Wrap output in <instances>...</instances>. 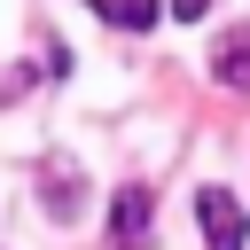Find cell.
<instances>
[{
    "label": "cell",
    "instance_id": "cell-3",
    "mask_svg": "<svg viewBox=\"0 0 250 250\" xmlns=\"http://www.w3.org/2000/svg\"><path fill=\"white\" fill-rule=\"evenodd\" d=\"M211 78L219 86H250V31H227L211 47Z\"/></svg>",
    "mask_w": 250,
    "mask_h": 250
},
{
    "label": "cell",
    "instance_id": "cell-1",
    "mask_svg": "<svg viewBox=\"0 0 250 250\" xmlns=\"http://www.w3.org/2000/svg\"><path fill=\"white\" fill-rule=\"evenodd\" d=\"M195 211H203V242H211V250H242L250 219H242V203H234L227 188H203V195H195Z\"/></svg>",
    "mask_w": 250,
    "mask_h": 250
},
{
    "label": "cell",
    "instance_id": "cell-6",
    "mask_svg": "<svg viewBox=\"0 0 250 250\" xmlns=\"http://www.w3.org/2000/svg\"><path fill=\"white\" fill-rule=\"evenodd\" d=\"M203 8H211V0H172V16H180V23H195Z\"/></svg>",
    "mask_w": 250,
    "mask_h": 250
},
{
    "label": "cell",
    "instance_id": "cell-4",
    "mask_svg": "<svg viewBox=\"0 0 250 250\" xmlns=\"http://www.w3.org/2000/svg\"><path fill=\"white\" fill-rule=\"evenodd\" d=\"M78 211H86V180H78L70 164H62V172H47V219H62V227H70Z\"/></svg>",
    "mask_w": 250,
    "mask_h": 250
},
{
    "label": "cell",
    "instance_id": "cell-2",
    "mask_svg": "<svg viewBox=\"0 0 250 250\" xmlns=\"http://www.w3.org/2000/svg\"><path fill=\"white\" fill-rule=\"evenodd\" d=\"M109 242H117V250H141V242H148V188H117V203H109Z\"/></svg>",
    "mask_w": 250,
    "mask_h": 250
},
{
    "label": "cell",
    "instance_id": "cell-5",
    "mask_svg": "<svg viewBox=\"0 0 250 250\" xmlns=\"http://www.w3.org/2000/svg\"><path fill=\"white\" fill-rule=\"evenodd\" d=\"M102 23H125V31H148L156 23V0H86Z\"/></svg>",
    "mask_w": 250,
    "mask_h": 250
}]
</instances>
